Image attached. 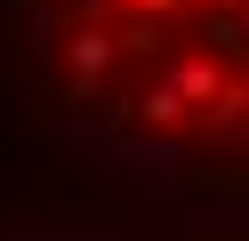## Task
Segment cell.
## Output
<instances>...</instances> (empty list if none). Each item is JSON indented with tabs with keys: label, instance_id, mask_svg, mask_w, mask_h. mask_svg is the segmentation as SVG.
I'll return each instance as SVG.
<instances>
[{
	"label": "cell",
	"instance_id": "cell-5",
	"mask_svg": "<svg viewBox=\"0 0 249 241\" xmlns=\"http://www.w3.org/2000/svg\"><path fill=\"white\" fill-rule=\"evenodd\" d=\"M241 32H249V16H241Z\"/></svg>",
	"mask_w": 249,
	"mask_h": 241
},
{
	"label": "cell",
	"instance_id": "cell-1",
	"mask_svg": "<svg viewBox=\"0 0 249 241\" xmlns=\"http://www.w3.org/2000/svg\"><path fill=\"white\" fill-rule=\"evenodd\" d=\"M161 89L177 96L185 112H217V96H225L233 80L217 73V56H177V64H169V80H161Z\"/></svg>",
	"mask_w": 249,
	"mask_h": 241
},
{
	"label": "cell",
	"instance_id": "cell-2",
	"mask_svg": "<svg viewBox=\"0 0 249 241\" xmlns=\"http://www.w3.org/2000/svg\"><path fill=\"white\" fill-rule=\"evenodd\" d=\"M113 32H97V24H81V32H72V40H65V64H72V80H81V89H97V80H105V64H113Z\"/></svg>",
	"mask_w": 249,
	"mask_h": 241
},
{
	"label": "cell",
	"instance_id": "cell-4",
	"mask_svg": "<svg viewBox=\"0 0 249 241\" xmlns=\"http://www.w3.org/2000/svg\"><path fill=\"white\" fill-rule=\"evenodd\" d=\"M137 16H145V24H161V16H177V0H129Z\"/></svg>",
	"mask_w": 249,
	"mask_h": 241
},
{
	"label": "cell",
	"instance_id": "cell-3",
	"mask_svg": "<svg viewBox=\"0 0 249 241\" xmlns=\"http://www.w3.org/2000/svg\"><path fill=\"white\" fill-rule=\"evenodd\" d=\"M129 112H137V121H153V129H177V121H185V105H177L169 89H145V96H137Z\"/></svg>",
	"mask_w": 249,
	"mask_h": 241
}]
</instances>
